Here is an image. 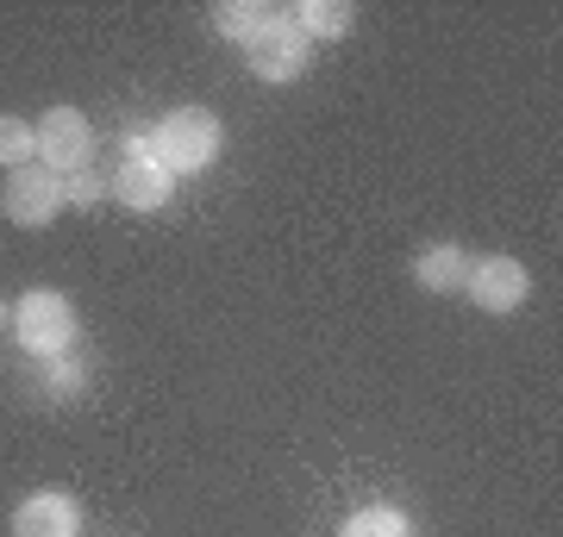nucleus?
<instances>
[{
    "label": "nucleus",
    "mask_w": 563,
    "mask_h": 537,
    "mask_svg": "<svg viewBox=\"0 0 563 537\" xmlns=\"http://www.w3.org/2000/svg\"><path fill=\"white\" fill-rule=\"evenodd\" d=\"M220 120L207 107H176L151 125V157L169 169V176H201L207 163L220 157Z\"/></svg>",
    "instance_id": "nucleus-1"
},
{
    "label": "nucleus",
    "mask_w": 563,
    "mask_h": 537,
    "mask_svg": "<svg viewBox=\"0 0 563 537\" xmlns=\"http://www.w3.org/2000/svg\"><path fill=\"white\" fill-rule=\"evenodd\" d=\"M244 51H251V76H257V81H301L307 63H313V38L295 25V13H288V7H276V13H269V25H263Z\"/></svg>",
    "instance_id": "nucleus-2"
},
{
    "label": "nucleus",
    "mask_w": 563,
    "mask_h": 537,
    "mask_svg": "<svg viewBox=\"0 0 563 537\" xmlns=\"http://www.w3.org/2000/svg\"><path fill=\"white\" fill-rule=\"evenodd\" d=\"M13 338L32 350V357H63L76 344V306L57 294V288H32V294L13 306Z\"/></svg>",
    "instance_id": "nucleus-3"
},
{
    "label": "nucleus",
    "mask_w": 563,
    "mask_h": 537,
    "mask_svg": "<svg viewBox=\"0 0 563 537\" xmlns=\"http://www.w3.org/2000/svg\"><path fill=\"white\" fill-rule=\"evenodd\" d=\"M107 194L120 200V206H132V213H157V206H169L176 176L151 157V132H125V163H120V176L107 181Z\"/></svg>",
    "instance_id": "nucleus-4"
},
{
    "label": "nucleus",
    "mask_w": 563,
    "mask_h": 537,
    "mask_svg": "<svg viewBox=\"0 0 563 537\" xmlns=\"http://www.w3.org/2000/svg\"><path fill=\"white\" fill-rule=\"evenodd\" d=\"M95 125H88V113L81 107H51L38 120V163L51 169V176H81L88 163H95Z\"/></svg>",
    "instance_id": "nucleus-5"
},
{
    "label": "nucleus",
    "mask_w": 563,
    "mask_h": 537,
    "mask_svg": "<svg viewBox=\"0 0 563 537\" xmlns=\"http://www.w3.org/2000/svg\"><path fill=\"white\" fill-rule=\"evenodd\" d=\"M463 294L476 300L483 313H520L526 294H532V276H526L520 257H483V262H470Z\"/></svg>",
    "instance_id": "nucleus-6"
},
{
    "label": "nucleus",
    "mask_w": 563,
    "mask_h": 537,
    "mask_svg": "<svg viewBox=\"0 0 563 537\" xmlns=\"http://www.w3.org/2000/svg\"><path fill=\"white\" fill-rule=\"evenodd\" d=\"M63 213V176H51L44 163H25L7 176V220L25 225V232H38Z\"/></svg>",
    "instance_id": "nucleus-7"
},
{
    "label": "nucleus",
    "mask_w": 563,
    "mask_h": 537,
    "mask_svg": "<svg viewBox=\"0 0 563 537\" xmlns=\"http://www.w3.org/2000/svg\"><path fill=\"white\" fill-rule=\"evenodd\" d=\"M81 506L69 494H32L13 506V537H76Z\"/></svg>",
    "instance_id": "nucleus-8"
},
{
    "label": "nucleus",
    "mask_w": 563,
    "mask_h": 537,
    "mask_svg": "<svg viewBox=\"0 0 563 537\" xmlns=\"http://www.w3.org/2000/svg\"><path fill=\"white\" fill-rule=\"evenodd\" d=\"M463 276H470V257H463L457 244H426L420 257H413V281H420L426 294H451V288H463Z\"/></svg>",
    "instance_id": "nucleus-9"
},
{
    "label": "nucleus",
    "mask_w": 563,
    "mask_h": 537,
    "mask_svg": "<svg viewBox=\"0 0 563 537\" xmlns=\"http://www.w3.org/2000/svg\"><path fill=\"white\" fill-rule=\"evenodd\" d=\"M288 13H295V25H301L307 38H344L351 20H357L344 0H301V7H288Z\"/></svg>",
    "instance_id": "nucleus-10"
},
{
    "label": "nucleus",
    "mask_w": 563,
    "mask_h": 537,
    "mask_svg": "<svg viewBox=\"0 0 563 537\" xmlns=\"http://www.w3.org/2000/svg\"><path fill=\"white\" fill-rule=\"evenodd\" d=\"M269 13H276V7H263V0H220V7H213V20H220V32L232 44H251L263 25H269Z\"/></svg>",
    "instance_id": "nucleus-11"
},
{
    "label": "nucleus",
    "mask_w": 563,
    "mask_h": 537,
    "mask_svg": "<svg viewBox=\"0 0 563 537\" xmlns=\"http://www.w3.org/2000/svg\"><path fill=\"white\" fill-rule=\"evenodd\" d=\"M339 537H413V525H407L401 506H363V513L344 518Z\"/></svg>",
    "instance_id": "nucleus-12"
},
{
    "label": "nucleus",
    "mask_w": 563,
    "mask_h": 537,
    "mask_svg": "<svg viewBox=\"0 0 563 537\" xmlns=\"http://www.w3.org/2000/svg\"><path fill=\"white\" fill-rule=\"evenodd\" d=\"M0 163H7V169L38 163V125H25V120H13V113H0Z\"/></svg>",
    "instance_id": "nucleus-13"
},
{
    "label": "nucleus",
    "mask_w": 563,
    "mask_h": 537,
    "mask_svg": "<svg viewBox=\"0 0 563 537\" xmlns=\"http://www.w3.org/2000/svg\"><path fill=\"white\" fill-rule=\"evenodd\" d=\"M81 388H88V369H81L69 350L63 357H44V394H57V400H76Z\"/></svg>",
    "instance_id": "nucleus-14"
},
{
    "label": "nucleus",
    "mask_w": 563,
    "mask_h": 537,
    "mask_svg": "<svg viewBox=\"0 0 563 537\" xmlns=\"http://www.w3.org/2000/svg\"><path fill=\"white\" fill-rule=\"evenodd\" d=\"M101 194H107V188L88 176V169H81V176H63V206H95Z\"/></svg>",
    "instance_id": "nucleus-15"
},
{
    "label": "nucleus",
    "mask_w": 563,
    "mask_h": 537,
    "mask_svg": "<svg viewBox=\"0 0 563 537\" xmlns=\"http://www.w3.org/2000/svg\"><path fill=\"white\" fill-rule=\"evenodd\" d=\"M7 318H13V313H7V306H0V325H7Z\"/></svg>",
    "instance_id": "nucleus-16"
}]
</instances>
